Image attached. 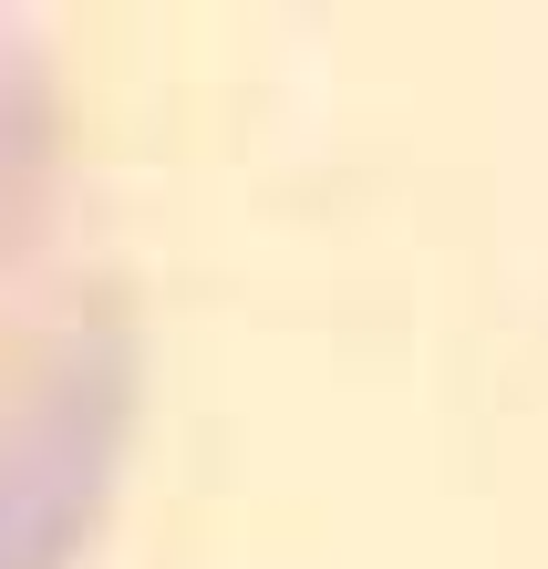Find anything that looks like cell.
<instances>
[{
	"label": "cell",
	"mask_w": 548,
	"mask_h": 569,
	"mask_svg": "<svg viewBox=\"0 0 548 569\" xmlns=\"http://www.w3.org/2000/svg\"><path fill=\"white\" fill-rule=\"evenodd\" d=\"M134 405V331L62 73L0 11V569H83Z\"/></svg>",
	"instance_id": "cell-1"
}]
</instances>
